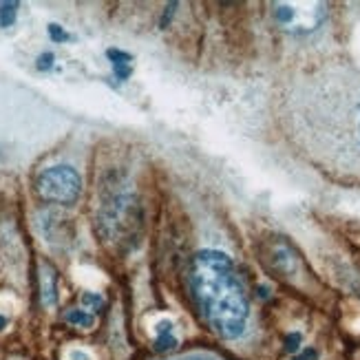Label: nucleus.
Returning a JSON list of instances; mask_svg holds the SVG:
<instances>
[{"instance_id":"obj_1","label":"nucleus","mask_w":360,"mask_h":360,"mask_svg":"<svg viewBox=\"0 0 360 360\" xmlns=\"http://www.w3.org/2000/svg\"><path fill=\"white\" fill-rule=\"evenodd\" d=\"M281 117L305 158L334 175L360 177V69L332 62L299 75Z\"/></svg>"},{"instance_id":"obj_2","label":"nucleus","mask_w":360,"mask_h":360,"mask_svg":"<svg viewBox=\"0 0 360 360\" xmlns=\"http://www.w3.org/2000/svg\"><path fill=\"white\" fill-rule=\"evenodd\" d=\"M191 290L203 319L224 338H239L250 319L241 278L226 252L201 250L191 263Z\"/></svg>"},{"instance_id":"obj_3","label":"nucleus","mask_w":360,"mask_h":360,"mask_svg":"<svg viewBox=\"0 0 360 360\" xmlns=\"http://www.w3.org/2000/svg\"><path fill=\"white\" fill-rule=\"evenodd\" d=\"M38 193L58 203H75L82 193V179L77 170L71 166H51L40 173L38 177Z\"/></svg>"},{"instance_id":"obj_4","label":"nucleus","mask_w":360,"mask_h":360,"mask_svg":"<svg viewBox=\"0 0 360 360\" xmlns=\"http://www.w3.org/2000/svg\"><path fill=\"white\" fill-rule=\"evenodd\" d=\"M274 18L278 25L294 31H311L316 29L325 18V7L323 5H290V3H278L274 5Z\"/></svg>"},{"instance_id":"obj_5","label":"nucleus","mask_w":360,"mask_h":360,"mask_svg":"<svg viewBox=\"0 0 360 360\" xmlns=\"http://www.w3.org/2000/svg\"><path fill=\"white\" fill-rule=\"evenodd\" d=\"M155 332H158V338H155V349L158 352H168L177 345V338H175V325L173 321H160L158 327H155Z\"/></svg>"},{"instance_id":"obj_6","label":"nucleus","mask_w":360,"mask_h":360,"mask_svg":"<svg viewBox=\"0 0 360 360\" xmlns=\"http://www.w3.org/2000/svg\"><path fill=\"white\" fill-rule=\"evenodd\" d=\"M40 285H42V303L44 305H56L58 301V288H56V272L44 265L40 272Z\"/></svg>"},{"instance_id":"obj_7","label":"nucleus","mask_w":360,"mask_h":360,"mask_svg":"<svg viewBox=\"0 0 360 360\" xmlns=\"http://www.w3.org/2000/svg\"><path fill=\"white\" fill-rule=\"evenodd\" d=\"M106 56H108V60H111L117 80H127V77L131 75V71H133V67H131L133 58L127 51H120V49H108Z\"/></svg>"},{"instance_id":"obj_8","label":"nucleus","mask_w":360,"mask_h":360,"mask_svg":"<svg viewBox=\"0 0 360 360\" xmlns=\"http://www.w3.org/2000/svg\"><path fill=\"white\" fill-rule=\"evenodd\" d=\"M67 323H71V325H77V327H91L93 325V314H89V311H84V309H71V311H67Z\"/></svg>"},{"instance_id":"obj_9","label":"nucleus","mask_w":360,"mask_h":360,"mask_svg":"<svg viewBox=\"0 0 360 360\" xmlns=\"http://www.w3.org/2000/svg\"><path fill=\"white\" fill-rule=\"evenodd\" d=\"M18 13V3H0V27H11Z\"/></svg>"},{"instance_id":"obj_10","label":"nucleus","mask_w":360,"mask_h":360,"mask_svg":"<svg viewBox=\"0 0 360 360\" xmlns=\"http://www.w3.org/2000/svg\"><path fill=\"white\" fill-rule=\"evenodd\" d=\"M82 303H84L86 307H93V309H100V307L104 305L102 296H100V294H93V292H86V294L82 296Z\"/></svg>"},{"instance_id":"obj_11","label":"nucleus","mask_w":360,"mask_h":360,"mask_svg":"<svg viewBox=\"0 0 360 360\" xmlns=\"http://www.w3.org/2000/svg\"><path fill=\"white\" fill-rule=\"evenodd\" d=\"M49 36H51L53 42H65V40H69V34L60 25H49Z\"/></svg>"},{"instance_id":"obj_12","label":"nucleus","mask_w":360,"mask_h":360,"mask_svg":"<svg viewBox=\"0 0 360 360\" xmlns=\"http://www.w3.org/2000/svg\"><path fill=\"white\" fill-rule=\"evenodd\" d=\"M53 53L51 51H46V53H42L40 58H38V69L40 71H49L51 67H53Z\"/></svg>"},{"instance_id":"obj_13","label":"nucleus","mask_w":360,"mask_h":360,"mask_svg":"<svg viewBox=\"0 0 360 360\" xmlns=\"http://www.w3.org/2000/svg\"><path fill=\"white\" fill-rule=\"evenodd\" d=\"M299 342H301V334H294L288 338V349L294 352V349H299Z\"/></svg>"},{"instance_id":"obj_14","label":"nucleus","mask_w":360,"mask_h":360,"mask_svg":"<svg viewBox=\"0 0 360 360\" xmlns=\"http://www.w3.org/2000/svg\"><path fill=\"white\" fill-rule=\"evenodd\" d=\"M175 360H217V358L203 356V354H193V356H184V358H175Z\"/></svg>"},{"instance_id":"obj_15","label":"nucleus","mask_w":360,"mask_h":360,"mask_svg":"<svg viewBox=\"0 0 360 360\" xmlns=\"http://www.w3.org/2000/svg\"><path fill=\"white\" fill-rule=\"evenodd\" d=\"M71 358L73 360H89V356L86 354H80V352H71Z\"/></svg>"},{"instance_id":"obj_16","label":"nucleus","mask_w":360,"mask_h":360,"mask_svg":"<svg viewBox=\"0 0 360 360\" xmlns=\"http://www.w3.org/2000/svg\"><path fill=\"white\" fill-rule=\"evenodd\" d=\"M5 323H7V321H5L3 316H0V330H3V325H5Z\"/></svg>"}]
</instances>
